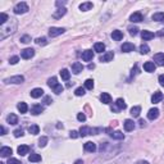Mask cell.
<instances>
[{"label": "cell", "instance_id": "6da1fadb", "mask_svg": "<svg viewBox=\"0 0 164 164\" xmlns=\"http://www.w3.org/2000/svg\"><path fill=\"white\" fill-rule=\"evenodd\" d=\"M16 30H17V19L10 18L4 26L0 27V40H4L5 37H8L9 35L13 34Z\"/></svg>", "mask_w": 164, "mask_h": 164}, {"label": "cell", "instance_id": "7a4b0ae2", "mask_svg": "<svg viewBox=\"0 0 164 164\" xmlns=\"http://www.w3.org/2000/svg\"><path fill=\"white\" fill-rule=\"evenodd\" d=\"M27 12H28V5L23 1L18 3V4L14 7V13L16 14H25V13H27Z\"/></svg>", "mask_w": 164, "mask_h": 164}, {"label": "cell", "instance_id": "3957f363", "mask_svg": "<svg viewBox=\"0 0 164 164\" xmlns=\"http://www.w3.org/2000/svg\"><path fill=\"white\" fill-rule=\"evenodd\" d=\"M23 81H25V77L21 76V74H18V76H12L9 77V78H4V83H7V85H9V83H22Z\"/></svg>", "mask_w": 164, "mask_h": 164}, {"label": "cell", "instance_id": "277c9868", "mask_svg": "<svg viewBox=\"0 0 164 164\" xmlns=\"http://www.w3.org/2000/svg\"><path fill=\"white\" fill-rule=\"evenodd\" d=\"M64 31L65 30L62 28V27H51L49 30V36L50 37H56V36H59V35L64 34Z\"/></svg>", "mask_w": 164, "mask_h": 164}, {"label": "cell", "instance_id": "5b68a950", "mask_svg": "<svg viewBox=\"0 0 164 164\" xmlns=\"http://www.w3.org/2000/svg\"><path fill=\"white\" fill-rule=\"evenodd\" d=\"M34 55H35V50H34V49H31V47L23 49L22 51H21V56H22L23 59H31Z\"/></svg>", "mask_w": 164, "mask_h": 164}, {"label": "cell", "instance_id": "8992f818", "mask_svg": "<svg viewBox=\"0 0 164 164\" xmlns=\"http://www.w3.org/2000/svg\"><path fill=\"white\" fill-rule=\"evenodd\" d=\"M113 58H114V53L113 51H106L100 56V62H103V63H108V62L113 60Z\"/></svg>", "mask_w": 164, "mask_h": 164}, {"label": "cell", "instance_id": "52a82bcc", "mask_svg": "<svg viewBox=\"0 0 164 164\" xmlns=\"http://www.w3.org/2000/svg\"><path fill=\"white\" fill-rule=\"evenodd\" d=\"M130 21L132 23H139V22H142V21H144V17H142V14L140 13V12H136V13L131 14Z\"/></svg>", "mask_w": 164, "mask_h": 164}, {"label": "cell", "instance_id": "ba28073f", "mask_svg": "<svg viewBox=\"0 0 164 164\" xmlns=\"http://www.w3.org/2000/svg\"><path fill=\"white\" fill-rule=\"evenodd\" d=\"M154 62H155V64L163 67L164 65V54L163 53H158V54H155L154 55Z\"/></svg>", "mask_w": 164, "mask_h": 164}, {"label": "cell", "instance_id": "9c48e42d", "mask_svg": "<svg viewBox=\"0 0 164 164\" xmlns=\"http://www.w3.org/2000/svg\"><path fill=\"white\" fill-rule=\"evenodd\" d=\"M30 95H31V97H34V99H38V97H41L44 95V90L43 89H34L31 92H30Z\"/></svg>", "mask_w": 164, "mask_h": 164}, {"label": "cell", "instance_id": "30bf717a", "mask_svg": "<svg viewBox=\"0 0 164 164\" xmlns=\"http://www.w3.org/2000/svg\"><path fill=\"white\" fill-rule=\"evenodd\" d=\"M158 117H159V109H158V108H153V109L149 110L148 118L150 119V121H154V119H156Z\"/></svg>", "mask_w": 164, "mask_h": 164}, {"label": "cell", "instance_id": "8fae6325", "mask_svg": "<svg viewBox=\"0 0 164 164\" xmlns=\"http://www.w3.org/2000/svg\"><path fill=\"white\" fill-rule=\"evenodd\" d=\"M83 149H85V151H87V153H94V151H96V144L89 141L83 145Z\"/></svg>", "mask_w": 164, "mask_h": 164}, {"label": "cell", "instance_id": "7c38bea8", "mask_svg": "<svg viewBox=\"0 0 164 164\" xmlns=\"http://www.w3.org/2000/svg\"><path fill=\"white\" fill-rule=\"evenodd\" d=\"M82 69H83V65H82L81 63H78V62H74V63L72 64V72H73L74 74L81 73Z\"/></svg>", "mask_w": 164, "mask_h": 164}, {"label": "cell", "instance_id": "4fadbf2b", "mask_svg": "<svg viewBox=\"0 0 164 164\" xmlns=\"http://www.w3.org/2000/svg\"><path fill=\"white\" fill-rule=\"evenodd\" d=\"M92 58H94L92 50H85V51L82 53V59L85 62H90V60H92Z\"/></svg>", "mask_w": 164, "mask_h": 164}, {"label": "cell", "instance_id": "5bb4252c", "mask_svg": "<svg viewBox=\"0 0 164 164\" xmlns=\"http://www.w3.org/2000/svg\"><path fill=\"white\" fill-rule=\"evenodd\" d=\"M121 49L123 53H130V51H133V50H135V45L131 43H124Z\"/></svg>", "mask_w": 164, "mask_h": 164}, {"label": "cell", "instance_id": "9a60e30c", "mask_svg": "<svg viewBox=\"0 0 164 164\" xmlns=\"http://www.w3.org/2000/svg\"><path fill=\"white\" fill-rule=\"evenodd\" d=\"M163 99V94L160 91H155L154 94H153V96H151V101H153L154 104H156V103H160Z\"/></svg>", "mask_w": 164, "mask_h": 164}, {"label": "cell", "instance_id": "2e32d148", "mask_svg": "<svg viewBox=\"0 0 164 164\" xmlns=\"http://www.w3.org/2000/svg\"><path fill=\"white\" fill-rule=\"evenodd\" d=\"M123 124H124V130L128 131V132H130V131H133V128H135V122H133L132 119H126Z\"/></svg>", "mask_w": 164, "mask_h": 164}, {"label": "cell", "instance_id": "e0dca14e", "mask_svg": "<svg viewBox=\"0 0 164 164\" xmlns=\"http://www.w3.org/2000/svg\"><path fill=\"white\" fill-rule=\"evenodd\" d=\"M12 149L10 148H7V146H3L1 149H0V155H1L3 158H8V156H10L12 155Z\"/></svg>", "mask_w": 164, "mask_h": 164}, {"label": "cell", "instance_id": "ac0fdd59", "mask_svg": "<svg viewBox=\"0 0 164 164\" xmlns=\"http://www.w3.org/2000/svg\"><path fill=\"white\" fill-rule=\"evenodd\" d=\"M100 100L103 104H110L112 103V96H110L108 92H103V94L100 95Z\"/></svg>", "mask_w": 164, "mask_h": 164}, {"label": "cell", "instance_id": "d6986e66", "mask_svg": "<svg viewBox=\"0 0 164 164\" xmlns=\"http://www.w3.org/2000/svg\"><path fill=\"white\" fill-rule=\"evenodd\" d=\"M43 112H44V106L43 105H38V104H36V105H34L31 108V113L34 115H38V114H41Z\"/></svg>", "mask_w": 164, "mask_h": 164}, {"label": "cell", "instance_id": "ffe728a7", "mask_svg": "<svg viewBox=\"0 0 164 164\" xmlns=\"http://www.w3.org/2000/svg\"><path fill=\"white\" fill-rule=\"evenodd\" d=\"M65 13H67V9H65V8H59L56 12H54L53 17H54L55 19H59V18H62L63 16H65Z\"/></svg>", "mask_w": 164, "mask_h": 164}, {"label": "cell", "instance_id": "44dd1931", "mask_svg": "<svg viewBox=\"0 0 164 164\" xmlns=\"http://www.w3.org/2000/svg\"><path fill=\"white\" fill-rule=\"evenodd\" d=\"M155 68H156V67H155V63H154V62H146V63L144 64V69L146 71V72H154V71H155Z\"/></svg>", "mask_w": 164, "mask_h": 164}, {"label": "cell", "instance_id": "7402d4cb", "mask_svg": "<svg viewBox=\"0 0 164 164\" xmlns=\"http://www.w3.org/2000/svg\"><path fill=\"white\" fill-rule=\"evenodd\" d=\"M112 37H113V40H115V41H121L122 38H123V32L119 31V30H115V31L112 32Z\"/></svg>", "mask_w": 164, "mask_h": 164}, {"label": "cell", "instance_id": "603a6c76", "mask_svg": "<svg viewBox=\"0 0 164 164\" xmlns=\"http://www.w3.org/2000/svg\"><path fill=\"white\" fill-rule=\"evenodd\" d=\"M28 160L31 163H38V162H41V155L37 154V153H32L28 156Z\"/></svg>", "mask_w": 164, "mask_h": 164}, {"label": "cell", "instance_id": "cb8c5ba5", "mask_svg": "<svg viewBox=\"0 0 164 164\" xmlns=\"http://www.w3.org/2000/svg\"><path fill=\"white\" fill-rule=\"evenodd\" d=\"M153 21H156V22H164V12H158V13L153 14Z\"/></svg>", "mask_w": 164, "mask_h": 164}, {"label": "cell", "instance_id": "d4e9b609", "mask_svg": "<svg viewBox=\"0 0 164 164\" xmlns=\"http://www.w3.org/2000/svg\"><path fill=\"white\" fill-rule=\"evenodd\" d=\"M7 122L9 124H17L18 123V117H17L16 114H13V113H10V114L7 117Z\"/></svg>", "mask_w": 164, "mask_h": 164}, {"label": "cell", "instance_id": "484cf974", "mask_svg": "<svg viewBox=\"0 0 164 164\" xmlns=\"http://www.w3.org/2000/svg\"><path fill=\"white\" fill-rule=\"evenodd\" d=\"M141 37H142V40H145V41H148V40H151V38H154V34L153 32H150V31H142L141 32Z\"/></svg>", "mask_w": 164, "mask_h": 164}, {"label": "cell", "instance_id": "4316f807", "mask_svg": "<svg viewBox=\"0 0 164 164\" xmlns=\"http://www.w3.org/2000/svg\"><path fill=\"white\" fill-rule=\"evenodd\" d=\"M92 3H90V1H86V3H82L81 5H80V10H82V12H87V10H90V9H92Z\"/></svg>", "mask_w": 164, "mask_h": 164}, {"label": "cell", "instance_id": "83f0119b", "mask_svg": "<svg viewBox=\"0 0 164 164\" xmlns=\"http://www.w3.org/2000/svg\"><path fill=\"white\" fill-rule=\"evenodd\" d=\"M17 151H18L19 155H26V154L30 153V148H28L27 145H21V146H18Z\"/></svg>", "mask_w": 164, "mask_h": 164}, {"label": "cell", "instance_id": "f1b7e54d", "mask_svg": "<svg viewBox=\"0 0 164 164\" xmlns=\"http://www.w3.org/2000/svg\"><path fill=\"white\" fill-rule=\"evenodd\" d=\"M115 106H117L119 110H123L127 108V104L124 103V100L122 99V97H119V99H117V101H115Z\"/></svg>", "mask_w": 164, "mask_h": 164}, {"label": "cell", "instance_id": "f546056e", "mask_svg": "<svg viewBox=\"0 0 164 164\" xmlns=\"http://www.w3.org/2000/svg\"><path fill=\"white\" fill-rule=\"evenodd\" d=\"M87 135H92V130L90 127H81V130H80V136L85 137Z\"/></svg>", "mask_w": 164, "mask_h": 164}, {"label": "cell", "instance_id": "4dcf8cb0", "mask_svg": "<svg viewBox=\"0 0 164 164\" xmlns=\"http://www.w3.org/2000/svg\"><path fill=\"white\" fill-rule=\"evenodd\" d=\"M110 136H112L114 140H123L124 139V133L121 132V131H114V132L110 133Z\"/></svg>", "mask_w": 164, "mask_h": 164}, {"label": "cell", "instance_id": "1f68e13d", "mask_svg": "<svg viewBox=\"0 0 164 164\" xmlns=\"http://www.w3.org/2000/svg\"><path fill=\"white\" fill-rule=\"evenodd\" d=\"M17 108H18V110L21 113H27V110H28V106H27V104L25 103V101H21V103L18 104V105H17Z\"/></svg>", "mask_w": 164, "mask_h": 164}, {"label": "cell", "instance_id": "d6a6232c", "mask_svg": "<svg viewBox=\"0 0 164 164\" xmlns=\"http://www.w3.org/2000/svg\"><path fill=\"white\" fill-rule=\"evenodd\" d=\"M94 49H95V51L96 53H103L104 50H105V45H104L103 43H96L94 45Z\"/></svg>", "mask_w": 164, "mask_h": 164}, {"label": "cell", "instance_id": "836d02e7", "mask_svg": "<svg viewBox=\"0 0 164 164\" xmlns=\"http://www.w3.org/2000/svg\"><path fill=\"white\" fill-rule=\"evenodd\" d=\"M56 85H59V83H58V80H56V77H51V78L47 80V86H49L50 89H54Z\"/></svg>", "mask_w": 164, "mask_h": 164}, {"label": "cell", "instance_id": "e575fe53", "mask_svg": "<svg viewBox=\"0 0 164 164\" xmlns=\"http://www.w3.org/2000/svg\"><path fill=\"white\" fill-rule=\"evenodd\" d=\"M28 132L32 133V135H37V133L40 132V128H38L37 124H32V126L28 127Z\"/></svg>", "mask_w": 164, "mask_h": 164}, {"label": "cell", "instance_id": "d590c367", "mask_svg": "<svg viewBox=\"0 0 164 164\" xmlns=\"http://www.w3.org/2000/svg\"><path fill=\"white\" fill-rule=\"evenodd\" d=\"M60 77H62L63 80H65V81H67V80H69V77H71V72H69L68 69H65V68H64V69H62V71H60Z\"/></svg>", "mask_w": 164, "mask_h": 164}, {"label": "cell", "instance_id": "8d00e7d4", "mask_svg": "<svg viewBox=\"0 0 164 164\" xmlns=\"http://www.w3.org/2000/svg\"><path fill=\"white\" fill-rule=\"evenodd\" d=\"M85 89H87V90H92L94 89V80L89 78L85 81Z\"/></svg>", "mask_w": 164, "mask_h": 164}, {"label": "cell", "instance_id": "74e56055", "mask_svg": "<svg viewBox=\"0 0 164 164\" xmlns=\"http://www.w3.org/2000/svg\"><path fill=\"white\" fill-rule=\"evenodd\" d=\"M140 113H141V108H140V106H133V108L131 109V114H132L133 117H139Z\"/></svg>", "mask_w": 164, "mask_h": 164}, {"label": "cell", "instance_id": "f35d334b", "mask_svg": "<svg viewBox=\"0 0 164 164\" xmlns=\"http://www.w3.org/2000/svg\"><path fill=\"white\" fill-rule=\"evenodd\" d=\"M8 21H9V18H8L7 14H5V13H1V14H0V25L4 26L5 23L8 22Z\"/></svg>", "mask_w": 164, "mask_h": 164}, {"label": "cell", "instance_id": "ab89813d", "mask_svg": "<svg viewBox=\"0 0 164 164\" xmlns=\"http://www.w3.org/2000/svg\"><path fill=\"white\" fill-rule=\"evenodd\" d=\"M149 51H150V47L146 45V44H142V45L140 46V53H141V54H148Z\"/></svg>", "mask_w": 164, "mask_h": 164}, {"label": "cell", "instance_id": "60d3db41", "mask_svg": "<svg viewBox=\"0 0 164 164\" xmlns=\"http://www.w3.org/2000/svg\"><path fill=\"white\" fill-rule=\"evenodd\" d=\"M85 94L86 92H85V89L83 87H77L76 90H74V95H76V96H83Z\"/></svg>", "mask_w": 164, "mask_h": 164}, {"label": "cell", "instance_id": "b9f144b4", "mask_svg": "<svg viewBox=\"0 0 164 164\" xmlns=\"http://www.w3.org/2000/svg\"><path fill=\"white\" fill-rule=\"evenodd\" d=\"M46 144H47V137L43 136L40 140H38V146H40V148H45Z\"/></svg>", "mask_w": 164, "mask_h": 164}, {"label": "cell", "instance_id": "7bdbcfd3", "mask_svg": "<svg viewBox=\"0 0 164 164\" xmlns=\"http://www.w3.org/2000/svg\"><path fill=\"white\" fill-rule=\"evenodd\" d=\"M35 43L37 44V45H46L47 44V41H46V38L45 37H38V38H36V41H35Z\"/></svg>", "mask_w": 164, "mask_h": 164}, {"label": "cell", "instance_id": "ee69618b", "mask_svg": "<svg viewBox=\"0 0 164 164\" xmlns=\"http://www.w3.org/2000/svg\"><path fill=\"white\" fill-rule=\"evenodd\" d=\"M128 31H130V35H132V36H136L137 32H139V28L135 27V26H131V27H128Z\"/></svg>", "mask_w": 164, "mask_h": 164}, {"label": "cell", "instance_id": "f6af8a7d", "mask_svg": "<svg viewBox=\"0 0 164 164\" xmlns=\"http://www.w3.org/2000/svg\"><path fill=\"white\" fill-rule=\"evenodd\" d=\"M30 41H31V36H28V35H25V36L21 37V43L23 44H28Z\"/></svg>", "mask_w": 164, "mask_h": 164}, {"label": "cell", "instance_id": "bcb514c9", "mask_svg": "<svg viewBox=\"0 0 164 164\" xmlns=\"http://www.w3.org/2000/svg\"><path fill=\"white\" fill-rule=\"evenodd\" d=\"M14 137H22L23 136V130L22 128H18V130H14Z\"/></svg>", "mask_w": 164, "mask_h": 164}, {"label": "cell", "instance_id": "7dc6e473", "mask_svg": "<svg viewBox=\"0 0 164 164\" xmlns=\"http://www.w3.org/2000/svg\"><path fill=\"white\" fill-rule=\"evenodd\" d=\"M18 62H19V56H17V55L12 56V58L9 59V64H17Z\"/></svg>", "mask_w": 164, "mask_h": 164}, {"label": "cell", "instance_id": "c3c4849f", "mask_svg": "<svg viewBox=\"0 0 164 164\" xmlns=\"http://www.w3.org/2000/svg\"><path fill=\"white\" fill-rule=\"evenodd\" d=\"M53 90H54L55 94H58V95H59L60 92H63V86H62V85H56L55 87L53 89Z\"/></svg>", "mask_w": 164, "mask_h": 164}, {"label": "cell", "instance_id": "681fc988", "mask_svg": "<svg viewBox=\"0 0 164 164\" xmlns=\"http://www.w3.org/2000/svg\"><path fill=\"white\" fill-rule=\"evenodd\" d=\"M51 103H53L51 96H44V104H45V105H50Z\"/></svg>", "mask_w": 164, "mask_h": 164}, {"label": "cell", "instance_id": "f907efd6", "mask_svg": "<svg viewBox=\"0 0 164 164\" xmlns=\"http://www.w3.org/2000/svg\"><path fill=\"white\" fill-rule=\"evenodd\" d=\"M7 164H22V163H21L18 159H16V158H9Z\"/></svg>", "mask_w": 164, "mask_h": 164}, {"label": "cell", "instance_id": "816d5d0a", "mask_svg": "<svg viewBox=\"0 0 164 164\" xmlns=\"http://www.w3.org/2000/svg\"><path fill=\"white\" fill-rule=\"evenodd\" d=\"M77 119H78L80 122H85L86 121V115L83 114V113H78V114H77Z\"/></svg>", "mask_w": 164, "mask_h": 164}, {"label": "cell", "instance_id": "f5cc1de1", "mask_svg": "<svg viewBox=\"0 0 164 164\" xmlns=\"http://www.w3.org/2000/svg\"><path fill=\"white\" fill-rule=\"evenodd\" d=\"M69 136L72 137V139H77V137L80 136V132H77V131H71V132H69Z\"/></svg>", "mask_w": 164, "mask_h": 164}, {"label": "cell", "instance_id": "db71d44e", "mask_svg": "<svg viewBox=\"0 0 164 164\" xmlns=\"http://www.w3.org/2000/svg\"><path fill=\"white\" fill-rule=\"evenodd\" d=\"M158 80H159V83H160V85L164 86V74H160L159 78H158Z\"/></svg>", "mask_w": 164, "mask_h": 164}, {"label": "cell", "instance_id": "11a10c76", "mask_svg": "<svg viewBox=\"0 0 164 164\" xmlns=\"http://www.w3.org/2000/svg\"><path fill=\"white\" fill-rule=\"evenodd\" d=\"M55 4H56V7H62V5L65 4V1H56ZM62 8H63V7H62Z\"/></svg>", "mask_w": 164, "mask_h": 164}, {"label": "cell", "instance_id": "9f6ffc18", "mask_svg": "<svg viewBox=\"0 0 164 164\" xmlns=\"http://www.w3.org/2000/svg\"><path fill=\"white\" fill-rule=\"evenodd\" d=\"M135 164H149V162H146V160H139V162H136Z\"/></svg>", "mask_w": 164, "mask_h": 164}, {"label": "cell", "instance_id": "6f0895ef", "mask_svg": "<svg viewBox=\"0 0 164 164\" xmlns=\"http://www.w3.org/2000/svg\"><path fill=\"white\" fill-rule=\"evenodd\" d=\"M0 131H1V135H5V127L4 126L0 127Z\"/></svg>", "mask_w": 164, "mask_h": 164}, {"label": "cell", "instance_id": "680465c9", "mask_svg": "<svg viewBox=\"0 0 164 164\" xmlns=\"http://www.w3.org/2000/svg\"><path fill=\"white\" fill-rule=\"evenodd\" d=\"M164 35V30H160L159 32H158V36H163Z\"/></svg>", "mask_w": 164, "mask_h": 164}, {"label": "cell", "instance_id": "91938a15", "mask_svg": "<svg viewBox=\"0 0 164 164\" xmlns=\"http://www.w3.org/2000/svg\"><path fill=\"white\" fill-rule=\"evenodd\" d=\"M74 164H83V162L81 159H78V160H76V162H74Z\"/></svg>", "mask_w": 164, "mask_h": 164}, {"label": "cell", "instance_id": "94428289", "mask_svg": "<svg viewBox=\"0 0 164 164\" xmlns=\"http://www.w3.org/2000/svg\"><path fill=\"white\" fill-rule=\"evenodd\" d=\"M140 126H141V127H144V126H145V122L142 121V119H140Z\"/></svg>", "mask_w": 164, "mask_h": 164}, {"label": "cell", "instance_id": "6125c7cd", "mask_svg": "<svg viewBox=\"0 0 164 164\" xmlns=\"http://www.w3.org/2000/svg\"><path fill=\"white\" fill-rule=\"evenodd\" d=\"M89 68H90V69H94L95 65H94V64H90V65H89Z\"/></svg>", "mask_w": 164, "mask_h": 164}, {"label": "cell", "instance_id": "be15d7a7", "mask_svg": "<svg viewBox=\"0 0 164 164\" xmlns=\"http://www.w3.org/2000/svg\"><path fill=\"white\" fill-rule=\"evenodd\" d=\"M0 164H5V163H0Z\"/></svg>", "mask_w": 164, "mask_h": 164}]
</instances>
